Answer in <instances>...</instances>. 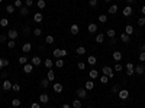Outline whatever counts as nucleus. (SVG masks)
Returning a JSON list of instances; mask_svg holds the SVG:
<instances>
[{
  "label": "nucleus",
  "mask_w": 145,
  "mask_h": 108,
  "mask_svg": "<svg viewBox=\"0 0 145 108\" xmlns=\"http://www.w3.org/2000/svg\"><path fill=\"white\" fill-rule=\"evenodd\" d=\"M125 68H126V74H128V76H132V75L135 74V65H134L132 62H128V64L125 65Z\"/></svg>",
  "instance_id": "nucleus-1"
},
{
  "label": "nucleus",
  "mask_w": 145,
  "mask_h": 108,
  "mask_svg": "<svg viewBox=\"0 0 145 108\" xmlns=\"http://www.w3.org/2000/svg\"><path fill=\"white\" fill-rule=\"evenodd\" d=\"M102 71H103V75H106V76H109V78H113V75H115V71H113L110 66H103Z\"/></svg>",
  "instance_id": "nucleus-2"
},
{
  "label": "nucleus",
  "mask_w": 145,
  "mask_h": 108,
  "mask_svg": "<svg viewBox=\"0 0 145 108\" xmlns=\"http://www.w3.org/2000/svg\"><path fill=\"white\" fill-rule=\"evenodd\" d=\"M119 98L121 100H128L129 98V91L128 89H119Z\"/></svg>",
  "instance_id": "nucleus-3"
},
{
  "label": "nucleus",
  "mask_w": 145,
  "mask_h": 108,
  "mask_svg": "<svg viewBox=\"0 0 145 108\" xmlns=\"http://www.w3.org/2000/svg\"><path fill=\"white\" fill-rule=\"evenodd\" d=\"M17 35H19V33H17V32H16L15 29H10V30L7 32V38H9L10 40H15V39L17 38Z\"/></svg>",
  "instance_id": "nucleus-4"
},
{
  "label": "nucleus",
  "mask_w": 145,
  "mask_h": 108,
  "mask_svg": "<svg viewBox=\"0 0 145 108\" xmlns=\"http://www.w3.org/2000/svg\"><path fill=\"white\" fill-rule=\"evenodd\" d=\"M135 74H138V75H144L145 74V66L142 65V64L135 66Z\"/></svg>",
  "instance_id": "nucleus-5"
},
{
  "label": "nucleus",
  "mask_w": 145,
  "mask_h": 108,
  "mask_svg": "<svg viewBox=\"0 0 145 108\" xmlns=\"http://www.w3.org/2000/svg\"><path fill=\"white\" fill-rule=\"evenodd\" d=\"M32 71H33V65L32 64H25L23 65V72L25 74H31Z\"/></svg>",
  "instance_id": "nucleus-6"
},
{
  "label": "nucleus",
  "mask_w": 145,
  "mask_h": 108,
  "mask_svg": "<svg viewBox=\"0 0 145 108\" xmlns=\"http://www.w3.org/2000/svg\"><path fill=\"white\" fill-rule=\"evenodd\" d=\"M12 87H13V84L10 82V81H3V91H10L12 89Z\"/></svg>",
  "instance_id": "nucleus-7"
},
{
  "label": "nucleus",
  "mask_w": 145,
  "mask_h": 108,
  "mask_svg": "<svg viewBox=\"0 0 145 108\" xmlns=\"http://www.w3.org/2000/svg\"><path fill=\"white\" fill-rule=\"evenodd\" d=\"M77 95H78V98H86V97H87V89L78 88V89H77Z\"/></svg>",
  "instance_id": "nucleus-8"
},
{
  "label": "nucleus",
  "mask_w": 145,
  "mask_h": 108,
  "mask_svg": "<svg viewBox=\"0 0 145 108\" xmlns=\"http://www.w3.org/2000/svg\"><path fill=\"white\" fill-rule=\"evenodd\" d=\"M52 89H54V91H55L57 94H60V92H62V89H64V88H62V85H61V84L55 82V84L52 85Z\"/></svg>",
  "instance_id": "nucleus-9"
},
{
  "label": "nucleus",
  "mask_w": 145,
  "mask_h": 108,
  "mask_svg": "<svg viewBox=\"0 0 145 108\" xmlns=\"http://www.w3.org/2000/svg\"><path fill=\"white\" fill-rule=\"evenodd\" d=\"M46 79H48L49 82L55 79V72H54L52 69H48V74H46Z\"/></svg>",
  "instance_id": "nucleus-10"
},
{
  "label": "nucleus",
  "mask_w": 145,
  "mask_h": 108,
  "mask_svg": "<svg viewBox=\"0 0 145 108\" xmlns=\"http://www.w3.org/2000/svg\"><path fill=\"white\" fill-rule=\"evenodd\" d=\"M132 12H134V10H132V7H131V6H126V7L123 9V12H122V13H123V16H126V17H128V16H131V14H132Z\"/></svg>",
  "instance_id": "nucleus-11"
},
{
  "label": "nucleus",
  "mask_w": 145,
  "mask_h": 108,
  "mask_svg": "<svg viewBox=\"0 0 145 108\" xmlns=\"http://www.w3.org/2000/svg\"><path fill=\"white\" fill-rule=\"evenodd\" d=\"M70 30H71V33L73 35H78V32H80V27H78V25H71V27H70Z\"/></svg>",
  "instance_id": "nucleus-12"
},
{
  "label": "nucleus",
  "mask_w": 145,
  "mask_h": 108,
  "mask_svg": "<svg viewBox=\"0 0 145 108\" xmlns=\"http://www.w3.org/2000/svg\"><path fill=\"white\" fill-rule=\"evenodd\" d=\"M41 62H42V59H41L39 56H33V58H32V65H33V66H39Z\"/></svg>",
  "instance_id": "nucleus-13"
},
{
  "label": "nucleus",
  "mask_w": 145,
  "mask_h": 108,
  "mask_svg": "<svg viewBox=\"0 0 145 108\" xmlns=\"http://www.w3.org/2000/svg\"><path fill=\"white\" fill-rule=\"evenodd\" d=\"M87 29H89L90 33H96V32H97V25H96V23H90Z\"/></svg>",
  "instance_id": "nucleus-14"
},
{
  "label": "nucleus",
  "mask_w": 145,
  "mask_h": 108,
  "mask_svg": "<svg viewBox=\"0 0 145 108\" xmlns=\"http://www.w3.org/2000/svg\"><path fill=\"white\" fill-rule=\"evenodd\" d=\"M112 56H113V59H115L116 62H121V59H122V53H121L119 51L113 52V55H112Z\"/></svg>",
  "instance_id": "nucleus-15"
},
{
  "label": "nucleus",
  "mask_w": 145,
  "mask_h": 108,
  "mask_svg": "<svg viewBox=\"0 0 145 108\" xmlns=\"http://www.w3.org/2000/svg\"><path fill=\"white\" fill-rule=\"evenodd\" d=\"M31 49H32V45H31V43H23V46H22V51H23L25 53L31 52Z\"/></svg>",
  "instance_id": "nucleus-16"
},
{
  "label": "nucleus",
  "mask_w": 145,
  "mask_h": 108,
  "mask_svg": "<svg viewBox=\"0 0 145 108\" xmlns=\"http://www.w3.org/2000/svg\"><path fill=\"white\" fill-rule=\"evenodd\" d=\"M89 76H90L92 79H96V78L99 76V72H97V69H92V71L89 72Z\"/></svg>",
  "instance_id": "nucleus-17"
},
{
  "label": "nucleus",
  "mask_w": 145,
  "mask_h": 108,
  "mask_svg": "<svg viewBox=\"0 0 145 108\" xmlns=\"http://www.w3.org/2000/svg\"><path fill=\"white\" fill-rule=\"evenodd\" d=\"M39 101H41L42 104H46V102L49 101V97H48L46 94H41V97H39Z\"/></svg>",
  "instance_id": "nucleus-18"
},
{
  "label": "nucleus",
  "mask_w": 145,
  "mask_h": 108,
  "mask_svg": "<svg viewBox=\"0 0 145 108\" xmlns=\"http://www.w3.org/2000/svg\"><path fill=\"white\" fill-rule=\"evenodd\" d=\"M42 19H44V17H42V13H35L33 20H35L36 23H41V22H42Z\"/></svg>",
  "instance_id": "nucleus-19"
},
{
  "label": "nucleus",
  "mask_w": 145,
  "mask_h": 108,
  "mask_svg": "<svg viewBox=\"0 0 145 108\" xmlns=\"http://www.w3.org/2000/svg\"><path fill=\"white\" fill-rule=\"evenodd\" d=\"M121 40H122V42H125V43H128V42L131 40V38H129V35L122 33V35H121Z\"/></svg>",
  "instance_id": "nucleus-20"
},
{
  "label": "nucleus",
  "mask_w": 145,
  "mask_h": 108,
  "mask_svg": "<svg viewBox=\"0 0 145 108\" xmlns=\"http://www.w3.org/2000/svg\"><path fill=\"white\" fill-rule=\"evenodd\" d=\"M125 33H126V35H129V36H131V35H132V33H134V27H132V26H131V25H128V26H126V27H125Z\"/></svg>",
  "instance_id": "nucleus-21"
},
{
  "label": "nucleus",
  "mask_w": 145,
  "mask_h": 108,
  "mask_svg": "<svg viewBox=\"0 0 145 108\" xmlns=\"http://www.w3.org/2000/svg\"><path fill=\"white\" fill-rule=\"evenodd\" d=\"M103 40H105V35H103V33H99V35L96 36V42H97V43H103Z\"/></svg>",
  "instance_id": "nucleus-22"
},
{
  "label": "nucleus",
  "mask_w": 145,
  "mask_h": 108,
  "mask_svg": "<svg viewBox=\"0 0 145 108\" xmlns=\"http://www.w3.org/2000/svg\"><path fill=\"white\" fill-rule=\"evenodd\" d=\"M116 12H118V6H116V4H112V6L109 7V13H110V14H115Z\"/></svg>",
  "instance_id": "nucleus-23"
},
{
  "label": "nucleus",
  "mask_w": 145,
  "mask_h": 108,
  "mask_svg": "<svg viewBox=\"0 0 145 108\" xmlns=\"http://www.w3.org/2000/svg\"><path fill=\"white\" fill-rule=\"evenodd\" d=\"M76 52H77V55H84V53H86V48H84V46H78Z\"/></svg>",
  "instance_id": "nucleus-24"
},
{
  "label": "nucleus",
  "mask_w": 145,
  "mask_h": 108,
  "mask_svg": "<svg viewBox=\"0 0 145 108\" xmlns=\"http://www.w3.org/2000/svg\"><path fill=\"white\" fill-rule=\"evenodd\" d=\"M96 56H89V59H87V64L89 65H96Z\"/></svg>",
  "instance_id": "nucleus-25"
},
{
  "label": "nucleus",
  "mask_w": 145,
  "mask_h": 108,
  "mask_svg": "<svg viewBox=\"0 0 145 108\" xmlns=\"http://www.w3.org/2000/svg\"><path fill=\"white\" fill-rule=\"evenodd\" d=\"M122 69H123V66L121 65V62H116V65H115V68H113V71H115V72H121Z\"/></svg>",
  "instance_id": "nucleus-26"
},
{
  "label": "nucleus",
  "mask_w": 145,
  "mask_h": 108,
  "mask_svg": "<svg viewBox=\"0 0 145 108\" xmlns=\"http://www.w3.org/2000/svg\"><path fill=\"white\" fill-rule=\"evenodd\" d=\"M6 12H7L9 14H12V13L15 12V6H13V4H9V6H6Z\"/></svg>",
  "instance_id": "nucleus-27"
},
{
  "label": "nucleus",
  "mask_w": 145,
  "mask_h": 108,
  "mask_svg": "<svg viewBox=\"0 0 145 108\" xmlns=\"http://www.w3.org/2000/svg\"><path fill=\"white\" fill-rule=\"evenodd\" d=\"M7 25H9V19H4V17L0 19V26H1V27H6Z\"/></svg>",
  "instance_id": "nucleus-28"
},
{
  "label": "nucleus",
  "mask_w": 145,
  "mask_h": 108,
  "mask_svg": "<svg viewBox=\"0 0 145 108\" xmlns=\"http://www.w3.org/2000/svg\"><path fill=\"white\" fill-rule=\"evenodd\" d=\"M52 55H54V56H55L57 59H60V58H61V49H54Z\"/></svg>",
  "instance_id": "nucleus-29"
},
{
  "label": "nucleus",
  "mask_w": 145,
  "mask_h": 108,
  "mask_svg": "<svg viewBox=\"0 0 145 108\" xmlns=\"http://www.w3.org/2000/svg\"><path fill=\"white\" fill-rule=\"evenodd\" d=\"M44 64H45V66H46L48 69H51V68H52V65H54V64H52V61H51L49 58H48V59H45V62H44Z\"/></svg>",
  "instance_id": "nucleus-30"
},
{
  "label": "nucleus",
  "mask_w": 145,
  "mask_h": 108,
  "mask_svg": "<svg viewBox=\"0 0 145 108\" xmlns=\"http://www.w3.org/2000/svg\"><path fill=\"white\" fill-rule=\"evenodd\" d=\"M41 87H42V88H48V87H49V81H48L46 78L42 79V81H41Z\"/></svg>",
  "instance_id": "nucleus-31"
},
{
  "label": "nucleus",
  "mask_w": 145,
  "mask_h": 108,
  "mask_svg": "<svg viewBox=\"0 0 145 108\" xmlns=\"http://www.w3.org/2000/svg\"><path fill=\"white\" fill-rule=\"evenodd\" d=\"M73 107L74 108H81V101H80V100H74V101H73Z\"/></svg>",
  "instance_id": "nucleus-32"
},
{
  "label": "nucleus",
  "mask_w": 145,
  "mask_h": 108,
  "mask_svg": "<svg viewBox=\"0 0 145 108\" xmlns=\"http://www.w3.org/2000/svg\"><path fill=\"white\" fill-rule=\"evenodd\" d=\"M45 42H46V43H49V45H51V43H54V36H52V35H48V36L45 38Z\"/></svg>",
  "instance_id": "nucleus-33"
},
{
  "label": "nucleus",
  "mask_w": 145,
  "mask_h": 108,
  "mask_svg": "<svg viewBox=\"0 0 145 108\" xmlns=\"http://www.w3.org/2000/svg\"><path fill=\"white\" fill-rule=\"evenodd\" d=\"M55 66H58V68H62V66H64V61H62V58L57 59V62H55Z\"/></svg>",
  "instance_id": "nucleus-34"
},
{
  "label": "nucleus",
  "mask_w": 145,
  "mask_h": 108,
  "mask_svg": "<svg viewBox=\"0 0 145 108\" xmlns=\"http://www.w3.org/2000/svg\"><path fill=\"white\" fill-rule=\"evenodd\" d=\"M93 88H94L93 81H87V82H86V89H93Z\"/></svg>",
  "instance_id": "nucleus-35"
},
{
  "label": "nucleus",
  "mask_w": 145,
  "mask_h": 108,
  "mask_svg": "<svg viewBox=\"0 0 145 108\" xmlns=\"http://www.w3.org/2000/svg\"><path fill=\"white\" fill-rule=\"evenodd\" d=\"M12 105H13V107H19V105H20V100H19V98H13V100H12Z\"/></svg>",
  "instance_id": "nucleus-36"
},
{
  "label": "nucleus",
  "mask_w": 145,
  "mask_h": 108,
  "mask_svg": "<svg viewBox=\"0 0 145 108\" xmlns=\"http://www.w3.org/2000/svg\"><path fill=\"white\" fill-rule=\"evenodd\" d=\"M20 14H22V16H28V14H29V9L22 7V9H20Z\"/></svg>",
  "instance_id": "nucleus-37"
},
{
  "label": "nucleus",
  "mask_w": 145,
  "mask_h": 108,
  "mask_svg": "<svg viewBox=\"0 0 145 108\" xmlns=\"http://www.w3.org/2000/svg\"><path fill=\"white\" fill-rule=\"evenodd\" d=\"M106 20H107V16H106V14H100V16H99V22H100V23H106Z\"/></svg>",
  "instance_id": "nucleus-38"
},
{
  "label": "nucleus",
  "mask_w": 145,
  "mask_h": 108,
  "mask_svg": "<svg viewBox=\"0 0 145 108\" xmlns=\"http://www.w3.org/2000/svg\"><path fill=\"white\" fill-rule=\"evenodd\" d=\"M115 35H116V30H115V29H109V30H107V36H109V38H115Z\"/></svg>",
  "instance_id": "nucleus-39"
},
{
  "label": "nucleus",
  "mask_w": 145,
  "mask_h": 108,
  "mask_svg": "<svg viewBox=\"0 0 145 108\" xmlns=\"http://www.w3.org/2000/svg\"><path fill=\"white\" fill-rule=\"evenodd\" d=\"M19 64H20V65H25V64H28V59H26V56H20V58H19Z\"/></svg>",
  "instance_id": "nucleus-40"
},
{
  "label": "nucleus",
  "mask_w": 145,
  "mask_h": 108,
  "mask_svg": "<svg viewBox=\"0 0 145 108\" xmlns=\"http://www.w3.org/2000/svg\"><path fill=\"white\" fill-rule=\"evenodd\" d=\"M12 89H13L15 92H19V91H20V85H19V84H13V87H12Z\"/></svg>",
  "instance_id": "nucleus-41"
},
{
  "label": "nucleus",
  "mask_w": 145,
  "mask_h": 108,
  "mask_svg": "<svg viewBox=\"0 0 145 108\" xmlns=\"http://www.w3.org/2000/svg\"><path fill=\"white\" fill-rule=\"evenodd\" d=\"M77 68H78L80 71H84V68H86V65H84V62H78V64H77Z\"/></svg>",
  "instance_id": "nucleus-42"
},
{
  "label": "nucleus",
  "mask_w": 145,
  "mask_h": 108,
  "mask_svg": "<svg viewBox=\"0 0 145 108\" xmlns=\"http://www.w3.org/2000/svg\"><path fill=\"white\" fill-rule=\"evenodd\" d=\"M107 81H109V76H106V75H103V76L100 78V82H102V84H107Z\"/></svg>",
  "instance_id": "nucleus-43"
},
{
  "label": "nucleus",
  "mask_w": 145,
  "mask_h": 108,
  "mask_svg": "<svg viewBox=\"0 0 145 108\" xmlns=\"http://www.w3.org/2000/svg\"><path fill=\"white\" fill-rule=\"evenodd\" d=\"M89 4H90L92 7H96V6L99 4V0H90V1H89Z\"/></svg>",
  "instance_id": "nucleus-44"
},
{
  "label": "nucleus",
  "mask_w": 145,
  "mask_h": 108,
  "mask_svg": "<svg viewBox=\"0 0 145 108\" xmlns=\"http://www.w3.org/2000/svg\"><path fill=\"white\" fill-rule=\"evenodd\" d=\"M138 25H139V26H144V25H145V17H144V16L138 19Z\"/></svg>",
  "instance_id": "nucleus-45"
},
{
  "label": "nucleus",
  "mask_w": 145,
  "mask_h": 108,
  "mask_svg": "<svg viewBox=\"0 0 145 108\" xmlns=\"http://www.w3.org/2000/svg\"><path fill=\"white\" fill-rule=\"evenodd\" d=\"M38 7H39V9H44V7H45V1H44V0H38Z\"/></svg>",
  "instance_id": "nucleus-46"
},
{
  "label": "nucleus",
  "mask_w": 145,
  "mask_h": 108,
  "mask_svg": "<svg viewBox=\"0 0 145 108\" xmlns=\"http://www.w3.org/2000/svg\"><path fill=\"white\" fill-rule=\"evenodd\" d=\"M41 33H42V30H41L39 27H36V29L33 30V35H35V36H41Z\"/></svg>",
  "instance_id": "nucleus-47"
},
{
  "label": "nucleus",
  "mask_w": 145,
  "mask_h": 108,
  "mask_svg": "<svg viewBox=\"0 0 145 108\" xmlns=\"http://www.w3.org/2000/svg\"><path fill=\"white\" fill-rule=\"evenodd\" d=\"M7 46H9L10 49H13V48L16 46V43H15V40H9V42H7Z\"/></svg>",
  "instance_id": "nucleus-48"
},
{
  "label": "nucleus",
  "mask_w": 145,
  "mask_h": 108,
  "mask_svg": "<svg viewBox=\"0 0 145 108\" xmlns=\"http://www.w3.org/2000/svg\"><path fill=\"white\" fill-rule=\"evenodd\" d=\"M15 7H22V0H15Z\"/></svg>",
  "instance_id": "nucleus-49"
},
{
  "label": "nucleus",
  "mask_w": 145,
  "mask_h": 108,
  "mask_svg": "<svg viewBox=\"0 0 145 108\" xmlns=\"http://www.w3.org/2000/svg\"><path fill=\"white\" fill-rule=\"evenodd\" d=\"M139 61H141V64L145 62V52H141V55H139Z\"/></svg>",
  "instance_id": "nucleus-50"
},
{
  "label": "nucleus",
  "mask_w": 145,
  "mask_h": 108,
  "mask_svg": "<svg viewBox=\"0 0 145 108\" xmlns=\"http://www.w3.org/2000/svg\"><path fill=\"white\" fill-rule=\"evenodd\" d=\"M112 92H115V94H118V92H119V87H118V85H115V87L112 88Z\"/></svg>",
  "instance_id": "nucleus-51"
},
{
  "label": "nucleus",
  "mask_w": 145,
  "mask_h": 108,
  "mask_svg": "<svg viewBox=\"0 0 145 108\" xmlns=\"http://www.w3.org/2000/svg\"><path fill=\"white\" fill-rule=\"evenodd\" d=\"M33 4V0H26V7H31Z\"/></svg>",
  "instance_id": "nucleus-52"
},
{
  "label": "nucleus",
  "mask_w": 145,
  "mask_h": 108,
  "mask_svg": "<svg viewBox=\"0 0 145 108\" xmlns=\"http://www.w3.org/2000/svg\"><path fill=\"white\" fill-rule=\"evenodd\" d=\"M7 39V35H0V42H4Z\"/></svg>",
  "instance_id": "nucleus-53"
},
{
  "label": "nucleus",
  "mask_w": 145,
  "mask_h": 108,
  "mask_svg": "<svg viewBox=\"0 0 145 108\" xmlns=\"http://www.w3.org/2000/svg\"><path fill=\"white\" fill-rule=\"evenodd\" d=\"M31 108H41V105H39L38 102H32V105H31Z\"/></svg>",
  "instance_id": "nucleus-54"
},
{
  "label": "nucleus",
  "mask_w": 145,
  "mask_h": 108,
  "mask_svg": "<svg viewBox=\"0 0 145 108\" xmlns=\"http://www.w3.org/2000/svg\"><path fill=\"white\" fill-rule=\"evenodd\" d=\"M65 55H67V51H65V49H61V58L65 56Z\"/></svg>",
  "instance_id": "nucleus-55"
},
{
  "label": "nucleus",
  "mask_w": 145,
  "mask_h": 108,
  "mask_svg": "<svg viewBox=\"0 0 145 108\" xmlns=\"http://www.w3.org/2000/svg\"><path fill=\"white\" fill-rule=\"evenodd\" d=\"M141 12H142V14L145 16V6H142V9H141Z\"/></svg>",
  "instance_id": "nucleus-56"
},
{
  "label": "nucleus",
  "mask_w": 145,
  "mask_h": 108,
  "mask_svg": "<svg viewBox=\"0 0 145 108\" xmlns=\"http://www.w3.org/2000/svg\"><path fill=\"white\" fill-rule=\"evenodd\" d=\"M62 108H71V107H70L68 104H64V105H62Z\"/></svg>",
  "instance_id": "nucleus-57"
},
{
  "label": "nucleus",
  "mask_w": 145,
  "mask_h": 108,
  "mask_svg": "<svg viewBox=\"0 0 145 108\" xmlns=\"http://www.w3.org/2000/svg\"><path fill=\"white\" fill-rule=\"evenodd\" d=\"M0 68H3V59H0Z\"/></svg>",
  "instance_id": "nucleus-58"
},
{
  "label": "nucleus",
  "mask_w": 145,
  "mask_h": 108,
  "mask_svg": "<svg viewBox=\"0 0 145 108\" xmlns=\"http://www.w3.org/2000/svg\"><path fill=\"white\" fill-rule=\"evenodd\" d=\"M141 49H142V52H145V45H142V48H141Z\"/></svg>",
  "instance_id": "nucleus-59"
},
{
  "label": "nucleus",
  "mask_w": 145,
  "mask_h": 108,
  "mask_svg": "<svg viewBox=\"0 0 145 108\" xmlns=\"http://www.w3.org/2000/svg\"><path fill=\"white\" fill-rule=\"evenodd\" d=\"M126 3H134V0H126Z\"/></svg>",
  "instance_id": "nucleus-60"
},
{
  "label": "nucleus",
  "mask_w": 145,
  "mask_h": 108,
  "mask_svg": "<svg viewBox=\"0 0 145 108\" xmlns=\"http://www.w3.org/2000/svg\"><path fill=\"white\" fill-rule=\"evenodd\" d=\"M105 1H110V0H105Z\"/></svg>",
  "instance_id": "nucleus-61"
},
{
  "label": "nucleus",
  "mask_w": 145,
  "mask_h": 108,
  "mask_svg": "<svg viewBox=\"0 0 145 108\" xmlns=\"http://www.w3.org/2000/svg\"><path fill=\"white\" fill-rule=\"evenodd\" d=\"M46 108H51V107H46Z\"/></svg>",
  "instance_id": "nucleus-62"
},
{
  "label": "nucleus",
  "mask_w": 145,
  "mask_h": 108,
  "mask_svg": "<svg viewBox=\"0 0 145 108\" xmlns=\"http://www.w3.org/2000/svg\"><path fill=\"white\" fill-rule=\"evenodd\" d=\"M144 79H145V75H144Z\"/></svg>",
  "instance_id": "nucleus-63"
},
{
  "label": "nucleus",
  "mask_w": 145,
  "mask_h": 108,
  "mask_svg": "<svg viewBox=\"0 0 145 108\" xmlns=\"http://www.w3.org/2000/svg\"><path fill=\"white\" fill-rule=\"evenodd\" d=\"M0 1H3V0H0Z\"/></svg>",
  "instance_id": "nucleus-64"
}]
</instances>
